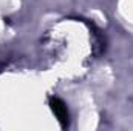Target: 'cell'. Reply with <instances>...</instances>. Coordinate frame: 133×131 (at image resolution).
Segmentation results:
<instances>
[{
  "mask_svg": "<svg viewBox=\"0 0 133 131\" xmlns=\"http://www.w3.org/2000/svg\"><path fill=\"white\" fill-rule=\"evenodd\" d=\"M50 106H51L54 116L57 117L61 127H62V128H66V127H68V120H70V119H68V110H66V105L61 100V99L51 97L50 99Z\"/></svg>",
  "mask_w": 133,
  "mask_h": 131,
  "instance_id": "6da1fadb",
  "label": "cell"
}]
</instances>
